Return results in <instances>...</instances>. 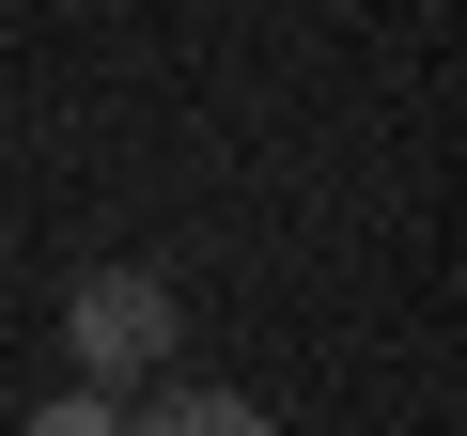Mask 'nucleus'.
<instances>
[{
  "label": "nucleus",
  "instance_id": "f257e3e1",
  "mask_svg": "<svg viewBox=\"0 0 467 436\" xmlns=\"http://www.w3.org/2000/svg\"><path fill=\"white\" fill-rule=\"evenodd\" d=\"M63 343L94 358V389H140V374L171 358V281H156V265H94V281L63 296Z\"/></svg>",
  "mask_w": 467,
  "mask_h": 436
}]
</instances>
